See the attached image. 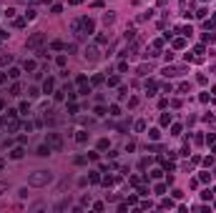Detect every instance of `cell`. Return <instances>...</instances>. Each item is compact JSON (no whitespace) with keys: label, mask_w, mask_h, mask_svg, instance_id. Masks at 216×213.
<instances>
[{"label":"cell","mask_w":216,"mask_h":213,"mask_svg":"<svg viewBox=\"0 0 216 213\" xmlns=\"http://www.w3.org/2000/svg\"><path fill=\"white\" fill-rule=\"evenodd\" d=\"M91 93V88H88V83H80V90H78V95H88Z\"/></svg>","instance_id":"12"},{"label":"cell","mask_w":216,"mask_h":213,"mask_svg":"<svg viewBox=\"0 0 216 213\" xmlns=\"http://www.w3.org/2000/svg\"><path fill=\"white\" fill-rule=\"evenodd\" d=\"M158 3H166V0H158Z\"/></svg>","instance_id":"37"},{"label":"cell","mask_w":216,"mask_h":213,"mask_svg":"<svg viewBox=\"0 0 216 213\" xmlns=\"http://www.w3.org/2000/svg\"><path fill=\"white\" fill-rule=\"evenodd\" d=\"M28 95H30V98H38V95H40V90H38V88H35V85H33V88H30V90H28Z\"/></svg>","instance_id":"21"},{"label":"cell","mask_w":216,"mask_h":213,"mask_svg":"<svg viewBox=\"0 0 216 213\" xmlns=\"http://www.w3.org/2000/svg\"><path fill=\"white\" fill-rule=\"evenodd\" d=\"M96 43H98V45H106V43H108V35H98V38H96Z\"/></svg>","instance_id":"22"},{"label":"cell","mask_w":216,"mask_h":213,"mask_svg":"<svg viewBox=\"0 0 216 213\" xmlns=\"http://www.w3.org/2000/svg\"><path fill=\"white\" fill-rule=\"evenodd\" d=\"M126 95H128V88L121 85V88H118V98H126Z\"/></svg>","instance_id":"18"},{"label":"cell","mask_w":216,"mask_h":213,"mask_svg":"<svg viewBox=\"0 0 216 213\" xmlns=\"http://www.w3.org/2000/svg\"><path fill=\"white\" fill-rule=\"evenodd\" d=\"M45 143L50 145V150H61V148H63V138L58 135V133H48V138H45Z\"/></svg>","instance_id":"3"},{"label":"cell","mask_w":216,"mask_h":213,"mask_svg":"<svg viewBox=\"0 0 216 213\" xmlns=\"http://www.w3.org/2000/svg\"><path fill=\"white\" fill-rule=\"evenodd\" d=\"M50 48H53V50H63V48H65V45H63V43H61V40H56V43L50 45Z\"/></svg>","instance_id":"26"},{"label":"cell","mask_w":216,"mask_h":213,"mask_svg":"<svg viewBox=\"0 0 216 213\" xmlns=\"http://www.w3.org/2000/svg\"><path fill=\"white\" fill-rule=\"evenodd\" d=\"M184 70L186 68H173V65H171V68L163 70V75H166V78H173V75H184Z\"/></svg>","instance_id":"6"},{"label":"cell","mask_w":216,"mask_h":213,"mask_svg":"<svg viewBox=\"0 0 216 213\" xmlns=\"http://www.w3.org/2000/svg\"><path fill=\"white\" fill-rule=\"evenodd\" d=\"M23 68H25V70H35V63H33V60H25Z\"/></svg>","instance_id":"20"},{"label":"cell","mask_w":216,"mask_h":213,"mask_svg":"<svg viewBox=\"0 0 216 213\" xmlns=\"http://www.w3.org/2000/svg\"><path fill=\"white\" fill-rule=\"evenodd\" d=\"M148 135H151V140H158V135H161V133H158V128H153V131L148 133Z\"/></svg>","instance_id":"24"},{"label":"cell","mask_w":216,"mask_h":213,"mask_svg":"<svg viewBox=\"0 0 216 213\" xmlns=\"http://www.w3.org/2000/svg\"><path fill=\"white\" fill-rule=\"evenodd\" d=\"M10 60H13V58H10V53H3V55H0V68H3V65H8Z\"/></svg>","instance_id":"11"},{"label":"cell","mask_w":216,"mask_h":213,"mask_svg":"<svg viewBox=\"0 0 216 213\" xmlns=\"http://www.w3.org/2000/svg\"><path fill=\"white\" fill-rule=\"evenodd\" d=\"M5 80H8V75H5V73H0V85H3Z\"/></svg>","instance_id":"35"},{"label":"cell","mask_w":216,"mask_h":213,"mask_svg":"<svg viewBox=\"0 0 216 213\" xmlns=\"http://www.w3.org/2000/svg\"><path fill=\"white\" fill-rule=\"evenodd\" d=\"M68 206H70V198H65V200H61L56 206V211H63V208H68Z\"/></svg>","instance_id":"14"},{"label":"cell","mask_w":216,"mask_h":213,"mask_svg":"<svg viewBox=\"0 0 216 213\" xmlns=\"http://www.w3.org/2000/svg\"><path fill=\"white\" fill-rule=\"evenodd\" d=\"M0 108H3V100H0Z\"/></svg>","instance_id":"36"},{"label":"cell","mask_w":216,"mask_h":213,"mask_svg":"<svg viewBox=\"0 0 216 213\" xmlns=\"http://www.w3.org/2000/svg\"><path fill=\"white\" fill-rule=\"evenodd\" d=\"M171 123V115H168V113H163V115H161V125H168Z\"/></svg>","instance_id":"19"},{"label":"cell","mask_w":216,"mask_h":213,"mask_svg":"<svg viewBox=\"0 0 216 213\" xmlns=\"http://www.w3.org/2000/svg\"><path fill=\"white\" fill-rule=\"evenodd\" d=\"M106 148H108V138H103V140L98 143V150H106Z\"/></svg>","instance_id":"27"},{"label":"cell","mask_w":216,"mask_h":213,"mask_svg":"<svg viewBox=\"0 0 216 213\" xmlns=\"http://www.w3.org/2000/svg\"><path fill=\"white\" fill-rule=\"evenodd\" d=\"M93 28H96V23H93L91 18H80V30H83V33H88V35H91Z\"/></svg>","instance_id":"5"},{"label":"cell","mask_w":216,"mask_h":213,"mask_svg":"<svg viewBox=\"0 0 216 213\" xmlns=\"http://www.w3.org/2000/svg\"><path fill=\"white\" fill-rule=\"evenodd\" d=\"M8 75H10V78H20V70H18V68H10V73H8Z\"/></svg>","instance_id":"28"},{"label":"cell","mask_w":216,"mask_h":213,"mask_svg":"<svg viewBox=\"0 0 216 213\" xmlns=\"http://www.w3.org/2000/svg\"><path fill=\"white\" fill-rule=\"evenodd\" d=\"M10 95H20V85H18V83H13V85H10Z\"/></svg>","instance_id":"16"},{"label":"cell","mask_w":216,"mask_h":213,"mask_svg":"<svg viewBox=\"0 0 216 213\" xmlns=\"http://www.w3.org/2000/svg\"><path fill=\"white\" fill-rule=\"evenodd\" d=\"M23 156H25V150L20 148V145H18V148H13V150H10V158H15V161H18V158H23Z\"/></svg>","instance_id":"9"},{"label":"cell","mask_w":216,"mask_h":213,"mask_svg":"<svg viewBox=\"0 0 216 213\" xmlns=\"http://www.w3.org/2000/svg\"><path fill=\"white\" fill-rule=\"evenodd\" d=\"M181 33H184V35H191L193 30H191V25H184V28H181Z\"/></svg>","instance_id":"30"},{"label":"cell","mask_w":216,"mask_h":213,"mask_svg":"<svg viewBox=\"0 0 216 213\" xmlns=\"http://www.w3.org/2000/svg\"><path fill=\"white\" fill-rule=\"evenodd\" d=\"M53 88H56V80H53V78H48V80L43 83V93H50Z\"/></svg>","instance_id":"8"},{"label":"cell","mask_w":216,"mask_h":213,"mask_svg":"<svg viewBox=\"0 0 216 213\" xmlns=\"http://www.w3.org/2000/svg\"><path fill=\"white\" fill-rule=\"evenodd\" d=\"M3 191H8V183L5 181H0V193H3Z\"/></svg>","instance_id":"34"},{"label":"cell","mask_w":216,"mask_h":213,"mask_svg":"<svg viewBox=\"0 0 216 213\" xmlns=\"http://www.w3.org/2000/svg\"><path fill=\"white\" fill-rule=\"evenodd\" d=\"M45 43V33H33L28 40H25V48H40Z\"/></svg>","instance_id":"2"},{"label":"cell","mask_w":216,"mask_h":213,"mask_svg":"<svg viewBox=\"0 0 216 213\" xmlns=\"http://www.w3.org/2000/svg\"><path fill=\"white\" fill-rule=\"evenodd\" d=\"M75 133H78V135H75L78 143H86V140H88V133H86V131H75Z\"/></svg>","instance_id":"10"},{"label":"cell","mask_w":216,"mask_h":213,"mask_svg":"<svg viewBox=\"0 0 216 213\" xmlns=\"http://www.w3.org/2000/svg\"><path fill=\"white\" fill-rule=\"evenodd\" d=\"M38 156H43V158H45V156H50V145H48V143L38 145Z\"/></svg>","instance_id":"7"},{"label":"cell","mask_w":216,"mask_h":213,"mask_svg":"<svg viewBox=\"0 0 216 213\" xmlns=\"http://www.w3.org/2000/svg\"><path fill=\"white\" fill-rule=\"evenodd\" d=\"M83 58H86V60H91V63H96V60L101 58V50L96 48V45H91V48L83 50Z\"/></svg>","instance_id":"4"},{"label":"cell","mask_w":216,"mask_h":213,"mask_svg":"<svg viewBox=\"0 0 216 213\" xmlns=\"http://www.w3.org/2000/svg\"><path fill=\"white\" fill-rule=\"evenodd\" d=\"M111 115H121V108H118V105H111Z\"/></svg>","instance_id":"33"},{"label":"cell","mask_w":216,"mask_h":213,"mask_svg":"<svg viewBox=\"0 0 216 213\" xmlns=\"http://www.w3.org/2000/svg\"><path fill=\"white\" fill-rule=\"evenodd\" d=\"M88 181H91V183H98L101 175H98V173H91V175H88Z\"/></svg>","instance_id":"25"},{"label":"cell","mask_w":216,"mask_h":213,"mask_svg":"<svg viewBox=\"0 0 216 213\" xmlns=\"http://www.w3.org/2000/svg\"><path fill=\"white\" fill-rule=\"evenodd\" d=\"M113 20H116V15H113V13H106V15H103V23H106V25H111Z\"/></svg>","instance_id":"13"},{"label":"cell","mask_w":216,"mask_h":213,"mask_svg":"<svg viewBox=\"0 0 216 213\" xmlns=\"http://www.w3.org/2000/svg\"><path fill=\"white\" fill-rule=\"evenodd\" d=\"M50 181H53V173H50V170H35V173L28 175V183H30V186H35V188L48 186Z\"/></svg>","instance_id":"1"},{"label":"cell","mask_w":216,"mask_h":213,"mask_svg":"<svg viewBox=\"0 0 216 213\" xmlns=\"http://www.w3.org/2000/svg\"><path fill=\"white\" fill-rule=\"evenodd\" d=\"M204 40H206V43H214V40H216V35H214V33H204Z\"/></svg>","instance_id":"15"},{"label":"cell","mask_w":216,"mask_h":213,"mask_svg":"<svg viewBox=\"0 0 216 213\" xmlns=\"http://www.w3.org/2000/svg\"><path fill=\"white\" fill-rule=\"evenodd\" d=\"M108 85H118V75H111V78H108Z\"/></svg>","instance_id":"32"},{"label":"cell","mask_w":216,"mask_h":213,"mask_svg":"<svg viewBox=\"0 0 216 213\" xmlns=\"http://www.w3.org/2000/svg\"><path fill=\"white\" fill-rule=\"evenodd\" d=\"M33 18H35V10H33V8H30V10H25V20H33Z\"/></svg>","instance_id":"23"},{"label":"cell","mask_w":216,"mask_h":213,"mask_svg":"<svg viewBox=\"0 0 216 213\" xmlns=\"http://www.w3.org/2000/svg\"><path fill=\"white\" fill-rule=\"evenodd\" d=\"M68 113H70V115H75V113H78V105H75V103H70V105H68Z\"/></svg>","instance_id":"29"},{"label":"cell","mask_w":216,"mask_h":213,"mask_svg":"<svg viewBox=\"0 0 216 213\" xmlns=\"http://www.w3.org/2000/svg\"><path fill=\"white\" fill-rule=\"evenodd\" d=\"M184 45H186V40H181V38H179V40H173V48H184Z\"/></svg>","instance_id":"31"},{"label":"cell","mask_w":216,"mask_h":213,"mask_svg":"<svg viewBox=\"0 0 216 213\" xmlns=\"http://www.w3.org/2000/svg\"><path fill=\"white\" fill-rule=\"evenodd\" d=\"M151 73V65H141V68H138V75H148Z\"/></svg>","instance_id":"17"}]
</instances>
